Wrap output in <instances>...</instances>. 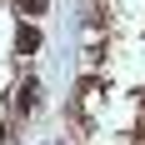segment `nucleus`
<instances>
[{"instance_id": "nucleus-1", "label": "nucleus", "mask_w": 145, "mask_h": 145, "mask_svg": "<svg viewBox=\"0 0 145 145\" xmlns=\"http://www.w3.org/2000/svg\"><path fill=\"white\" fill-rule=\"evenodd\" d=\"M15 50H20V55H35V50H40V30H35V25H20V30H15Z\"/></svg>"}, {"instance_id": "nucleus-2", "label": "nucleus", "mask_w": 145, "mask_h": 145, "mask_svg": "<svg viewBox=\"0 0 145 145\" xmlns=\"http://www.w3.org/2000/svg\"><path fill=\"white\" fill-rule=\"evenodd\" d=\"M35 100H40V80L30 75L25 85H20V115H30V110H35Z\"/></svg>"}, {"instance_id": "nucleus-3", "label": "nucleus", "mask_w": 145, "mask_h": 145, "mask_svg": "<svg viewBox=\"0 0 145 145\" xmlns=\"http://www.w3.org/2000/svg\"><path fill=\"white\" fill-rule=\"evenodd\" d=\"M15 10L35 20V15H45V10H50V0H15Z\"/></svg>"}]
</instances>
